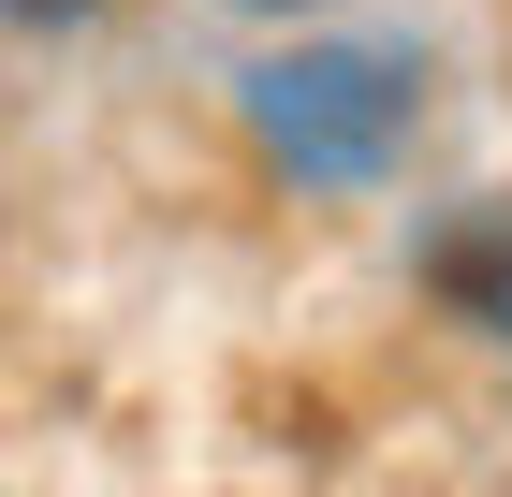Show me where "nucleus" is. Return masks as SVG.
I'll list each match as a JSON object with an SVG mask.
<instances>
[{
	"label": "nucleus",
	"instance_id": "nucleus-1",
	"mask_svg": "<svg viewBox=\"0 0 512 497\" xmlns=\"http://www.w3.org/2000/svg\"><path fill=\"white\" fill-rule=\"evenodd\" d=\"M249 132L308 191H381L395 147L425 132V59L410 44H293V59L249 74Z\"/></svg>",
	"mask_w": 512,
	"mask_h": 497
},
{
	"label": "nucleus",
	"instance_id": "nucleus-3",
	"mask_svg": "<svg viewBox=\"0 0 512 497\" xmlns=\"http://www.w3.org/2000/svg\"><path fill=\"white\" fill-rule=\"evenodd\" d=\"M0 15H15V30H88L103 0H0Z\"/></svg>",
	"mask_w": 512,
	"mask_h": 497
},
{
	"label": "nucleus",
	"instance_id": "nucleus-2",
	"mask_svg": "<svg viewBox=\"0 0 512 497\" xmlns=\"http://www.w3.org/2000/svg\"><path fill=\"white\" fill-rule=\"evenodd\" d=\"M425 293L454 322H483V337H512V205H469V220L425 234Z\"/></svg>",
	"mask_w": 512,
	"mask_h": 497
}]
</instances>
